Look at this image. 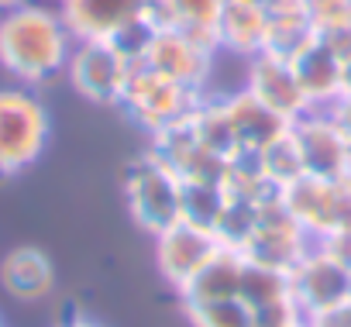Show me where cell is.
Instances as JSON below:
<instances>
[{"instance_id": "6da1fadb", "label": "cell", "mask_w": 351, "mask_h": 327, "mask_svg": "<svg viewBox=\"0 0 351 327\" xmlns=\"http://www.w3.org/2000/svg\"><path fill=\"white\" fill-rule=\"evenodd\" d=\"M73 42L76 38L69 35L56 8L28 0V4L0 14V66L25 86H38L52 76H62Z\"/></svg>"}, {"instance_id": "7a4b0ae2", "label": "cell", "mask_w": 351, "mask_h": 327, "mask_svg": "<svg viewBox=\"0 0 351 327\" xmlns=\"http://www.w3.org/2000/svg\"><path fill=\"white\" fill-rule=\"evenodd\" d=\"M49 110L28 86L0 90V180L25 173L49 145Z\"/></svg>"}, {"instance_id": "3957f363", "label": "cell", "mask_w": 351, "mask_h": 327, "mask_svg": "<svg viewBox=\"0 0 351 327\" xmlns=\"http://www.w3.org/2000/svg\"><path fill=\"white\" fill-rule=\"evenodd\" d=\"M207 93H197L183 83H176L155 69H148L145 62H134L131 76H128V86L121 93V110L138 124L145 128L148 134H158L165 128H176V124H183L197 104L204 100Z\"/></svg>"}, {"instance_id": "277c9868", "label": "cell", "mask_w": 351, "mask_h": 327, "mask_svg": "<svg viewBox=\"0 0 351 327\" xmlns=\"http://www.w3.org/2000/svg\"><path fill=\"white\" fill-rule=\"evenodd\" d=\"M124 200L131 221L152 238L183 221V180L152 152L141 155L124 176Z\"/></svg>"}, {"instance_id": "5b68a950", "label": "cell", "mask_w": 351, "mask_h": 327, "mask_svg": "<svg viewBox=\"0 0 351 327\" xmlns=\"http://www.w3.org/2000/svg\"><path fill=\"white\" fill-rule=\"evenodd\" d=\"M279 200L313 241L351 228V176L341 180L300 176L279 190Z\"/></svg>"}, {"instance_id": "8992f818", "label": "cell", "mask_w": 351, "mask_h": 327, "mask_svg": "<svg viewBox=\"0 0 351 327\" xmlns=\"http://www.w3.org/2000/svg\"><path fill=\"white\" fill-rule=\"evenodd\" d=\"M131 69L134 59L117 42H73L62 76L83 100L100 107H117Z\"/></svg>"}, {"instance_id": "52a82bcc", "label": "cell", "mask_w": 351, "mask_h": 327, "mask_svg": "<svg viewBox=\"0 0 351 327\" xmlns=\"http://www.w3.org/2000/svg\"><path fill=\"white\" fill-rule=\"evenodd\" d=\"M286 279H289V296L306 320L330 313L351 300V269L341 265L317 241L296 258V265L286 272Z\"/></svg>"}, {"instance_id": "ba28073f", "label": "cell", "mask_w": 351, "mask_h": 327, "mask_svg": "<svg viewBox=\"0 0 351 327\" xmlns=\"http://www.w3.org/2000/svg\"><path fill=\"white\" fill-rule=\"evenodd\" d=\"M214 56H217L214 42L197 38V35L180 32V28L155 25V32H152L138 62H145L148 69L183 83L197 93H207V83H210V73H214Z\"/></svg>"}, {"instance_id": "9c48e42d", "label": "cell", "mask_w": 351, "mask_h": 327, "mask_svg": "<svg viewBox=\"0 0 351 327\" xmlns=\"http://www.w3.org/2000/svg\"><path fill=\"white\" fill-rule=\"evenodd\" d=\"M152 241H155L158 276L176 293H183L224 252V241L217 238V231H210L204 224H193V221H176L172 228L158 231Z\"/></svg>"}, {"instance_id": "30bf717a", "label": "cell", "mask_w": 351, "mask_h": 327, "mask_svg": "<svg viewBox=\"0 0 351 327\" xmlns=\"http://www.w3.org/2000/svg\"><path fill=\"white\" fill-rule=\"evenodd\" d=\"M289 134L303 162V176H317V180L351 176V141L344 138V131L334 124L327 110H306L303 117L293 121Z\"/></svg>"}, {"instance_id": "8fae6325", "label": "cell", "mask_w": 351, "mask_h": 327, "mask_svg": "<svg viewBox=\"0 0 351 327\" xmlns=\"http://www.w3.org/2000/svg\"><path fill=\"white\" fill-rule=\"evenodd\" d=\"M59 18L76 42H117L141 21H152L148 0H59Z\"/></svg>"}, {"instance_id": "7c38bea8", "label": "cell", "mask_w": 351, "mask_h": 327, "mask_svg": "<svg viewBox=\"0 0 351 327\" xmlns=\"http://www.w3.org/2000/svg\"><path fill=\"white\" fill-rule=\"evenodd\" d=\"M313 245V238L293 221V214L282 207L279 193L262 207V217L252 231V238L245 241L241 255L255 265L276 269V272H289L296 265V258Z\"/></svg>"}, {"instance_id": "4fadbf2b", "label": "cell", "mask_w": 351, "mask_h": 327, "mask_svg": "<svg viewBox=\"0 0 351 327\" xmlns=\"http://www.w3.org/2000/svg\"><path fill=\"white\" fill-rule=\"evenodd\" d=\"M245 90L252 97H258L265 107H272L276 114L289 117V121L313 110L303 86H300V76H296L293 62L286 56H276V52H258V56L248 59Z\"/></svg>"}, {"instance_id": "5bb4252c", "label": "cell", "mask_w": 351, "mask_h": 327, "mask_svg": "<svg viewBox=\"0 0 351 327\" xmlns=\"http://www.w3.org/2000/svg\"><path fill=\"white\" fill-rule=\"evenodd\" d=\"M224 104H228V117H231V128H234L238 155H258L262 148H269L276 138H282L293 128L289 117L276 114L272 107H265L248 90L224 97Z\"/></svg>"}, {"instance_id": "9a60e30c", "label": "cell", "mask_w": 351, "mask_h": 327, "mask_svg": "<svg viewBox=\"0 0 351 327\" xmlns=\"http://www.w3.org/2000/svg\"><path fill=\"white\" fill-rule=\"evenodd\" d=\"M293 69L300 76V86L310 100L313 110H327L330 104L341 100V73H344V59L317 35L310 38L293 59Z\"/></svg>"}, {"instance_id": "2e32d148", "label": "cell", "mask_w": 351, "mask_h": 327, "mask_svg": "<svg viewBox=\"0 0 351 327\" xmlns=\"http://www.w3.org/2000/svg\"><path fill=\"white\" fill-rule=\"evenodd\" d=\"M0 286L18 303H42L56 289V265L35 245L11 248L0 258Z\"/></svg>"}, {"instance_id": "e0dca14e", "label": "cell", "mask_w": 351, "mask_h": 327, "mask_svg": "<svg viewBox=\"0 0 351 327\" xmlns=\"http://www.w3.org/2000/svg\"><path fill=\"white\" fill-rule=\"evenodd\" d=\"M269 45V11L252 0H224L217 21V52L234 56H258Z\"/></svg>"}, {"instance_id": "ac0fdd59", "label": "cell", "mask_w": 351, "mask_h": 327, "mask_svg": "<svg viewBox=\"0 0 351 327\" xmlns=\"http://www.w3.org/2000/svg\"><path fill=\"white\" fill-rule=\"evenodd\" d=\"M148 4L155 25L180 28L217 45V21L224 11V0H148Z\"/></svg>"}, {"instance_id": "d6986e66", "label": "cell", "mask_w": 351, "mask_h": 327, "mask_svg": "<svg viewBox=\"0 0 351 327\" xmlns=\"http://www.w3.org/2000/svg\"><path fill=\"white\" fill-rule=\"evenodd\" d=\"M310 38H317L310 14H306V0H279L276 8H269V45L265 52L293 59Z\"/></svg>"}, {"instance_id": "ffe728a7", "label": "cell", "mask_w": 351, "mask_h": 327, "mask_svg": "<svg viewBox=\"0 0 351 327\" xmlns=\"http://www.w3.org/2000/svg\"><path fill=\"white\" fill-rule=\"evenodd\" d=\"M241 276H245V255L234 248H224L183 293L180 300H221V296H241Z\"/></svg>"}, {"instance_id": "44dd1931", "label": "cell", "mask_w": 351, "mask_h": 327, "mask_svg": "<svg viewBox=\"0 0 351 327\" xmlns=\"http://www.w3.org/2000/svg\"><path fill=\"white\" fill-rule=\"evenodd\" d=\"M190 128H193V134L200 138V145H204L210 155H217V158H224V162L238 158V141H234V128H231L224 97H221V100L204 97V100L197 104V110L190 114Z\"/></svg>"}, {"instance_id": "7402d4cb", "label": "cell", "mask_w": 351, "mask_h": 327, "mask_svg": "<svg viewBox=\"0 0 351 327\" xmlns=\"http://www.w3.org/2000/svg\"><path fill=\"white\" fill-rule=\"evenodd\" d=\"M183 313L193 327H262L258 310L245 296L221 300H183Z\"/></svg>"}, {"instance_id": "603a6c76", "label": "cell", "mask_w": 351, "mask_h": 327, "mask_svg": "<svg viewBox=\"0 0 351 327\" xmlns=\"http://www.w3.org/2000/svg\"><path fill=\"white\" fill-rule=\"evenodd\" d=\"M224 207H228L224 180H183V221L217 231Z\"/></svg>"}, {"instance_id": "cb8c5ba5", "label": "cell", "mask_w": 351, "mask_h": 327, "mask_svg": "<svg viewBox=\"0 0 351 327\" xmlns=\"http://www.w3.org/2000/svg\"><path fill=\"white\" fill-rule=\"evenodd\" d=\"M255 162H258L262 180H265L272 190H282V186H289L293 180L303 176V162H300V152H296V141H293L289 131H286L282 138H276L269 148H262V152L255 155Z\"/></svg>"}, {"instance_id": "d4e9b609", "label": "cell", "mask_w": 351, "mask_h": 327, "mask_svg": "<svg viewBox=\"0 0 351 327\" xmlns=\"http://www.w3.org/2000/svg\"><path fill=\"white\" fill-rule=\"evenodd\" d=\"M306 14L317 35L351 28V0H306Z\"/></svg>"}, {"instance_id": "484cf974", "label": "cell", "mask_w": 351, "mask_h": 327, "mask_svg": "<svg viewBox=\"0 0 351 327\" xmlns=\"http://www.w3.org/2000/svg\"><path fill=\"white\" fill-rule=\"evenodd\" d=\"M317 245H324L341 265H348L351 269V228H344V231H334V234H327V238H320Z\"/></svg>"}, {"instance_id": "4316f807", "label": "cell", "mask_w": 351, "mask_h": 327, "mask_svg": "<svg viewBox=\"0 0 351 327\" xmlns=\"http://www.w3.org/2000/svg\"><path fill=\"white\" fill-rule=\"evenodd\" d=\"M306 324H310V327H351V300H348L344 306L330 310V313H320V317L306 320Z\"/></svg>"}, {"instance_id": "83f0119b", "label": "cell", "mask_w": 351, "mask_h": 327, "mask_svg": "<svg viewBox=\"0 0 351 327\" xmlns=\"http://www.w3.org/2000/svg\"><path fill=\"white\" fill-rule=\"evenodd\" d=\"M327 114L334 117V124H337V128L344 131V138L351 141V97H341L337 104H330Z\"/></svg>"}, {"instance_id": "f1b7e54d", "label": "cell", "mask_w": 351, "mask_h": 327, "mask_svg": "<svg viewBox=\"0 0 351 327\" xmlns=\"http://www.w3.org/2000/svg\"><path fill=\"white\" fill-rule=\"evenodd\" d=\"M262 327H310L303 313H286V317H276V320H265Z\"/></svg>"}, {"instance_id": "f546056e", "label": "cell", "mask_w": 351, "mask_h": 327, "mask_svg": "<svg viewBox=\"0 0 351 327\" xmlns=\"http://www.w3.org/2000/svg\"><path fill=\"white\" fill-rule=\"evenodd\" d=\"M56 327H104V324L100 320H90V317H69V320H62Z\"/></svg>"}, {"instance_id": "4dcf8cb0", "label": "cell", "mask_w": 351, "mask_h": 327, "mask_svg": "<svg viewBox=\"0 0 351 327\" xmlns=\"http://www.w3.org/2000/svg\"><path fill=\"white\" fill-rule=\"evenodd\" d=\"M341 97H351V59L344 62V73H341Z\"/></svg>"}, {"instance_id": "1f68e13d", "label": "cell", "mask_w": 351, "mask_h": 327, "mask_svg": "<svg viewBox=\"0 0 351 327\" xmlns=\"http://www.w3.org/2000/svg\"><path fill=\"white\" fill-rule=\"evenodd\" d=\"M21 4H28V0H0V14H8V11H14Z\"/></svg>"}, {"instance_id": "d6a6232c", "label": "cell", "mask_w": 351, "mask_h": 327, "mask_svg": "<svg viewBox=\"0 0 351 327\" xmlns=\"http://www.w3.org/2000/svg\"><path fill=\"white\" fill-rule=\"evenodd\" d=\"M252 4H262V8L269 11V8H276V4H279V0H252Z\"/></svg>"}, {"instance_id": "836d02e7", "label": "cell", "mask_w": 351, "mask_h": 327, "mask_svg": "<svg viewBox=\"0 0 351 327\" xmlns=\"http://www.w3.org/2000/svg\"><path fill=\"white\" fill-rule=\"evenodd\" d=\"M0 327H4V324H0Z\"/></svg>"}]
</instances>
